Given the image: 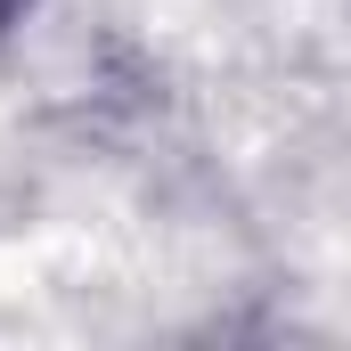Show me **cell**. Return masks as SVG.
Returning <instances> with one entry per match:
<instances>
[{"label": "cell", "instance_id": "6da1fadb", "mask_svg": "<svg viewBox=\"0 0 351 351\" xmlns=\"http://www.w3.org/2000/svg\"><path fill=\"white\" fill-rule=\"evenodd\" d=\"M8 8H16V0H0V16H8Z\"/></svg>", "mask_w": 351, "mask_h": 351}]
</instances>
